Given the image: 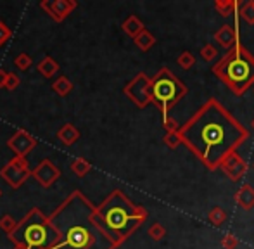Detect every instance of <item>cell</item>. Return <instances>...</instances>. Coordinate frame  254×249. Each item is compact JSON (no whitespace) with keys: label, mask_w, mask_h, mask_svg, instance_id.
Masks as SVG:
<instances>
[{"label":"cell","mask_w":254,"mask_h":249,"mask_svg":"<svg viewBox=\"0 0 254 249\" xmlns=\"http://www.w3.org/2000/svg\"><path fill=\"white\" fill-rule=\"evenodd\" d=\"M31 177H33V179L37 180L44 188H49L59 180L61 170L54 165L51 159H44V161H40L33 170H31Z\"/></svg>","instance_id":"cell-10"},{"label":"cell","mask_w":254,"mask_h":249,"mask_svg":"<svg viewBox=\"0 0 254 249\" xmlns=\"http://www.w3.org/2000/svg\"><path fill=\"white\" fill-rule=\"evenodd\" d=\"M57 249H66V248H64V246H63V244H61V246H59V248H57Z\"/></svg>","instance_id":"cell-22"},{"label":"cell","mask_w":254,"mask_h":249,"mask_svg":"<svg viewBox=\"0 0 254 249\" xmlns=\"http://www.w3.org/2000/svg\"><path fill=\"white\" fill-rule=\"evenodd\" d=\"M19 83H21V78L17 76L16 73H7V80H5V87L3 88H7V90H16L17 87H19Z\"/></svg>","instance_id":"cell-19"},{"label":"cell","mask_w":254,"mask_h":249,"mask_svg":"<svg viewBox=\"0 0 254 249\" xmlns=\"http://www.w3.org/2000/svg\"><path fill=\"white\" fill-rule=\"evenodd\" d=\"M0 195H2V192H0Z\"/></svg>","instance_id":"cell-24"},{"label":"cell","mask_w":254,"mask_h":249,"mask_svg":"<svg viewBox=\"0 0 254 249\" xmlns=\"http://www.w3.org/2000/svg\"><path fill=\"white\" fill-rule=\"evenodd\" d=\"M95 218L107 237L120 246L142 223V211L128 201L123 192L114 190L95 206Z\"/></svg>","instance_id":"cell-3"},{"label":"cell","mask_w":254,"mask_h":249,"mask_svg":"<svg viewBox=\"0 0 254 249\" xmlns=\"http://www.w3.org/2000/svg\"><path fill=\"white\" fill-rule=\"evenodd\" d=\"M7 147L17 156V158H26L35 147H37V138L26 131L24 128L16 130V133L7 140Z\"/></svg>","instance_id":"cell-8"},{"label":"cell","mask_w":254,"mask_h":249,"mask_svg":"<svg viewBox=\"0 0 254 249\" xmlns=\"http://www.w3.org/2000/svg\"><path fill=\"white\" fill-rule=\"evenodd\" d=\"M14 64H16L17 69L26 71V69H30V67H31L33 61H31V58L26 54V52H21L19 56H16V59H14Z\"/></svg>","instance_id":"cell-17"},{"label":"cell","mask_w":254,"mask_h":249,"mask_svg":"<svg viewBox=\"0 0 254 249\" xmlns=\"http://www.w3.org/2000/svg\"><path fill=\"white\" fill-rule=\"evenodd\" d=\"M145 83H149V81L145 80L144 76H138L137 80L128 87V94H130L131 99L137 101L138 104H144L145 97H147V95H145Z\"/></svg>","instance_id":"cell-12"},{"label":"cell","mask_w":254,"mask_h":249,"mask_svg":"<svg viewBox=\"0 0 254 249\" xmlns=\"http://www.w3.org/2000/svg\"><path fill=\"white\" fill-rule=\"evenodd\" d=\"M57 138H59L64 145H73L74 142L80 138V130H78L74 124L64 123L63 126L57 130Z\"/></svg>","instance_id":"cell-11"},{"label":"cell","mask_w":254,"mask_h":249,"mask_svg":"<svg viewBox=\"0 0 254 249\" xmlns=\"http://www.w3.org/2000/svg\"><path fill=\"white\" fill-rule=\"evenodd\" d=\"M149 95L151 99L161 106H170L180 95V87H178V81L175 78H171L168 73H161L151 81L149 85Z\"/></svg>","instance_id":"cell-6"},{"label":"cell","mask_w":254,"mask_h":249,"mask_svg":"<svg viewBox=\"0 0 254 249\" xmlns=\"http://www.w3.org/2000/svg\"><path fill=\"white\" fill-rule=\"evenodd\" d=\"M125 30H127L130 35H137L138 30H140V23H138L135 17H130V19L125 23Z\"/></svg>","instance_id":"cell-20"},{"label":"cell","mask_w":254,"mask_h":249,"mask_svg":"<svg viewBox=\"0 0 254 249\" xmlns=\"http://www.w3.org/2000/svg\"><path fill=\"white\" fill-rule=\"evenodd\" d=\"M40 7L56 23H63L78 7V2L76 0H44V2H40Z\"/></svg>","instance_id":"cell-9"},{"label":"cell","mask_w":254,"mask_h":249,"mask_svg":"<svg viewBox=\"0 0 254 249\" xmlns=\"http://www.w3.org/2000/svg\"><path fill=\"white\" fill-rule=\"evenodd\" d=\"M16 225H17V222L10 215H3L2 218H0V230H3V232H5L7 236L14 232Z\"/></svg>","instance_id":"cell-16"},{"label":"cell","mask_w":254,"mask_h":249,"mask_svg":"<svg viewBox=\"0 0 254 249\" xmlns=\"http://www.w3.org/2000/svg\"><path fill=\"white\" fill-rule=\"evenodd\" d=\"M37 69L44 78H52L54 74L59 71V62H57L54 58H51V56H45V58L38 62Z\"/></svg>","instance_id":"cell-13"},{"label":"cell","mask_w":254,"mask_h":249,"mask_svg":"<svg viewBox=\"0 0 254 249\" xmlns=\"http://www.w3.org/2000/svg\"><path fill=\"white\" fill-rule=\"evenodd\" d=\"M9 239L14 246L23 249H57L63 244L49 216L38 208L30 209V213L17 222L14 232L9 234Z\"/></svg>","instance_id":"cell-4"},{"label":"cell","mask_w":254,"mask_h":249,"mask_svg":"<svg viewBox=\"0 0 254 249\" xmlns=\"http://www.w3.org/2000/svg\"><path fill=\"white\" fill-rule=\"evenodd\" d=\"M0 177H2L12 188H19L31 177V168H30V165H28L26 158H17V156H14L10 161L5 163V166H2Z\"/></svg>","instance_id":"cell-7"},{"label":"cell","mask_w":254,"mask_h":249,"mask_svg":"<svg viewBox=\"0 0 254 249\" xmlns=\"http://www.w3.org/2000/svg\"><path fill=\"white\" fill-rule=\"evenodd\" d=\"M182 135L207 165H216L237 145L242 138V130L220 106L211 104Z\"/></svg>","instance_id":"cell-2"},{"label":"cell","mask_w":254,"mask_h":249,"mask_svg":"<svg viewBox=\"0 0 254 249\" xmlns=\"http://www.w3.org/2000/svg\"><path fill=\"white\" fill-rule=\"evenodd\" d=\"M14 249H23V248H17V246H14Z\"/></svg>","instance_id":"cell-23"},{"label":"cell","mask_w":254,"mask_h":249,"mask_svg":"<svg viewBox=\"0 0 254 249\" xmlns=\"http://www.w3.org/2000/svg\"><path fill=\"white\" fill-rule=\"evenodd\" d=\"M10 38H12V30H10L3 21H0V47H2L3 44H7Z\"/></svg>","instance_id":"cell-18"},{"label":"cell","mask_w":254,"mask_h":249,"mask_svg":"<svg viewBox=\"0 0 254 249\" xmlns=\"http://www.w3.org/2000/svg\"><path fill=\"white\" fill-rule=\"evenodd\" d=\"M5 80H7V71L0 69V88L5 87Z\"/></svg>","instance_id":"cell-21"},{"label":"cell","mask_w":254,"mask_h":249,"mask_svg":"<svg viewBox=\"0 0 254 249\" xmlns=\"http://www.w3.org/2000/svg\"><path fill=\"white\" fill-rule=\"evenodd\" d=\"M223 71L228 81H232L234 85H239V87H246L254 80V62L246 54H241V52L228 59Z\"/></svg>","instance_id":"cell-5"},{"label":"cell","mask_w":254,"mask_h":249,"mask_svg":"<svg viewBox=\"0 0 254 249\" xmlns=\"http://www.w3.org/2000/svg\"><path fill=\"white\" fill-rule=\"evenodd\" d=\"M71 170L76 177H85L92 170V165L85 158H74L71 161Z\"/></svg>","instance_id":"cell-15"},{"label":"cell","mask_w":254,"mask_h":249,"mask_svg":"<svg viewBox=\"0 0 254 249\" xmlns=\"http://www.w3.org/2000/svg\"><path fill=\"white\" fill-rule=\"evenodd\" d=\"M52 227L61 236L66 249H114L116 244L107 237L95 218V206L73 190L54 213L49 215Z\"/></svg>","instance_id":"cell-1"},{"label":"cell","mask_w":254,"mask_h":249,"mask_svg":"<svg viewBox=\"0 0 254 249\" xmlns=\"http://www.w3.org/2000/svg\"><path fill=\"white\" fill-rule=\"evenodd\" d=\"M52 90L56 92L59 97H66V95L71 94V90H73V83H71V80H67L66 76H59L52 83Z\"/></svg>","instance_id":"cell-14"}]
</instances>
